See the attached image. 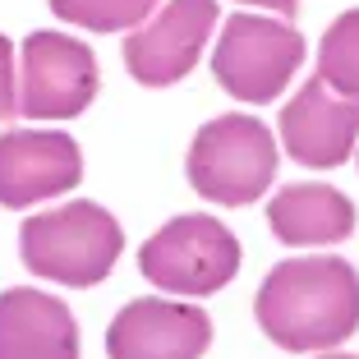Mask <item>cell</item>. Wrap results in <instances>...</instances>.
Here are the masks:
<instances>
[{"label": "cell", "instance_id": "obj_1", "mask_svg": "<svg viewBox=\"0 0 359 359\" xmlns=\"http://www.w3.org/2000/svg\"><path fill=\"white\" fill-rule=\"evenodd\" d=\"M258 327L281 350H332L359 332V272L346 258H285L254 299Z\"/></svg>", "mask_w": 359, "mask_h": 359}, {"label": "cell", "instance_id": "obj_2", "mask_svg": "<svg viewBox=\"0 0 359 359\" xmlns=\"http://www.w3.org/2000/svg\"><path fill=\"white\" fill-rule=\"evenodd\" d=\"M125 231L102 203H69L55 212H37L19 226V254L23 267L55 285H97L111 276Z\"/></svg>", "mask_w": 359, "mask_h": 359}, {"label": "cell", "instance_id": "obj_3", "mask_svg": "<svg viewBox=\"0 0 359 359\" xmlns=\"http://www.w3.org/2000/svg\"><path fill=\"white\" fill-rule=\"evenodd\" d=\"M276 180V143L272 129L254 116H217L194 134L189 148V184L222 208H244L267 194Z\"/></svg>", "mask_w": 359, "mask_h": 359}, {"label": "cell", "instance_id": "obj_4", "mask_svg": "<svg viewBox=\"0 0 359 359\" xmlns=\"http://www.w3.org/2000/svg\"><path fill=\"white\" fill-rule=\"evenodd\" d=\"M138 272L170 295H217L240 272V240L217 217H170L138 249Z\"/></svg>", "mask_w": 359, "mask_h": 359}, {"label": "cell", "instance_id": "obj_5", "mask_svg": "<svg viewBox=\"0 0 359 359\" xmlns=\"http://www.w3.org/2000/svg\"><path fill=\"white\" fill-rule=\"evenodd\" d=\"M304 65V37L281 19L258 14H231L217 37L212 74L235 102L267 106L285 93L290 74Z\"/></svg>", "mask_w": 359, "mask_h": 359}, {"label": "cell", "instance_id": "obj_6", "mask_svg": "<svg viewBox=\"0 0 359 359\" xmlns=\"http://www.w3.org/2000/svg\"><path fill=\"white\" fill-rule=\"evenodd\" d=\"M97 97V55L88 42L65 32H28L23 42L19 116L74 120Z\"/></svg>", "mask_w": 359, "mask_h": 359}, {"label": "cell", "instance_id": "obj_7", "mask_svg": "<svg viewBox=\"0 0 359 359\" xmlns=\"http://www.w3.org/2000/svg\"><path fill=\"white\" fill-rule=\"evenodd\" d=\"M217 28V0H166L152 23L125 37V65L143 88H170L198 65L208 32Z\"/></svg>", "mask_w": 359, "mask_h": 359}, {"label": "cell", "instance_id": "obj_8", "mask_svg": "<svg viewBox=\"0 0 359 359\" xmlns=\"http://www.w3.org/2000/svg\"><path fill=\"white\" fill-rule=\"evenodd\" d=\"M212 346V318L180 299H134L106 327L111 359H203Z\"/></svg>", "mask_w": 359, "mask_h": 359}, {"label": "cell", "instance_id": "obj_9", "mask_svg": "<svg viewBox=\"0 0 359 359\" xmlns=\"http://www.w3.org/2000/svg\"><path fill=\"white\" fill-rule=\"evenodd\" d=\"M83 180V152L55 129H10L0 134V203L32 208L42 198L69 194Z\"/></svg>", "mask_w": 359, "mask_h": 359}, {"label": "cell", "instance_id": "obj_10", "mask_svg": "<svg viewBox=\"0 0 359 359\" xmlns=\"http://www.w3.org/2000/svg\"><path fill=\"white\" fill-rule=\"evenodd\" d=\"M281 143L299 166H341L359 143V102L332 93L323 79H309L290 106H281Z\"/></svg>", "mask_w": 359, "mask_h": 359}, {"label": "cell", "instance_id": "obj_11", "mask_svg": "<svg viewBox=\"0 0 359 359\" xmlns=\"http://www.w3.org/2000/svg\"><path fill=\"white\" fill-rule=\"evenodd\" d=\"M0 359H79L74 313L46 290L0 295Z\"/></svg>", "mask_w": 359, "mask_h": 359}, {"label": "cell", "instance_id": "obj_12", "mask_svg": "<svg viewBox=\"0 0 359 359\" xmlns=\"http://www.w3.org/2000/svg\"><path fill=\"white\" fill-rule=\"evenodd\" d=\"M272 235L290 249L309 244H341L355 235V203L332 184H290L267 208Z\"/></svg>", "mask_w": 359, "mask_h": 359}, {"label": "cell", "instance_id": "obj_13", "mask_svg": "<svg viewBox=\"0 0 359 359\" xmlns=\"http://www.w3.org/2000/svg\"><path fill=\"white\" fill-rule=\"evenodd\" d=\"M318 79H323L332 93L359 102V10H346L327 32H323Z\"/></svg>", "mask_w": 359, "mask_h": 359}, {"label": "cell", "instance_id": "obj_14", "mask_svg": "<svg viewBox=\"0 0 359 359\" xmlns=\"http://www.w3.org/2000/svg\"><path fill=\"white\" fill-rule=\"evenodd\" d=\"M55 19L88 32H129L157 10V0H46Z\"/></svg>", "mask_w": 359, "mask_h": 359}, {"label": "cell", "instance_id": "obj_15", "mask_svg": "<svg viewBox=\"0 0 359 359\" xmlns=\"http://www.w3.org/2000/svg\"><path fill=\"white\" fill-rule=\"evenodd\" d=\"M19 116V93H14V46L0 32V120Z\"/></svg>", "mask_w": 359, "mask_h": 359}, {"label": "cell", "instance_id": "obj_16", "mask_svg": "<svg viewBox=\"0 0 359 359\" xmlns=\"http://www.w3.org/2000/svg\"><path fill=\"white\" fill-rule=\"evenodd\" d=\"M240 5H263L272 14H285V19H295V10H299V0H240Z\"/></svg>", "mask_w": 359, "mask_h": 359}, {"label": "cell", "instance_id": "obj_17", "mask_svg": "<svg viewBox=\"0 0 359 359\" xmlns=\"http://www.w3.org/2000/svg\"><path fill=\"white\" fill-rule=\"evenodd\" d=\"M318 359H359V355H318Z\"/></svg>", "mask_w": 359, "mask_h": 359}]
</instances>
